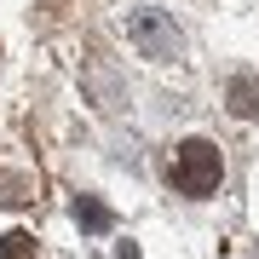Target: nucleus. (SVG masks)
Listing matches in <instances>:
<instances>
[{
    "label": "nucleus",
    "instance_id": "obj_1",
    "mask_svg": "<svg viewBox=\"0 0 259 259\" xmlns=\"http://www.w3.org/2000/svg\"><path fill=\"white\" fill-rule=\"evenodd\" d=\"M173 190L179 196H213L219 190V179H225V156H219V144L213 139H185L179 144V156H173Z\"/></svg>",
    "mask_w": 259,
    "mask_h": 259
},
{
    "label": "nucleus",
    "instance_id": "obj_2",
    "mask_svg": "<svg viewBox=\"0 0 259 259\" xmlns=\"http://www.w3.org/2000/svg\"><path fill=\"white\" fill-rule=\"evenodd\" d=\"M133 47H139L144 58H161V64H173V58L185 52V35H179V23L167 18V12L139 6V12H133Z\"/></svg>",
    "mask_w": 259,
    "mask_h": 259
},
{
    "label": "nucleus",
    "instance_id": "obj_3",
    "mask_svg": "<svg viewBox=\"0 0 259 259\" xmlns=\"http://www.w3.org/2000/svg\"><path fill=\"white\" fill-rule=\"evenodd\" d=\"M225 110L236 121H259V75H231L225 87Z\"/></svg>",
    "mask_w": 259,
    "mask_h": 259
},
{
    "label": "nucleus",
    "instance_id": "obj_4",
    "mask_svg": "<svg viewBox=\"0 0 259 259\" xmlns=\"http://www.w3.org/2000/svg\"><path fill=\"white\" fill-rule=\"evenodd\" d=\"M75 219H81V231H110V207L98 202V196H75Z\"/></svg>",
    "mask_w": 259,
    "mask_h": 259
},
{
    "label": "nucleus",
    "instance_id": "obj_5",
    "mask_svg": "<svg viewBox=\"0 0 259 259\" xmlns=\"http://www.w3.org/2000/svg\"><path fill=\"white\" fill-rule=\"evenodd\" d=\"M0 259H35V236H29V231L0 236Z\"/></svg>",
    "mask_w": 259,
    "mask_h": 259
}]
</instances>
